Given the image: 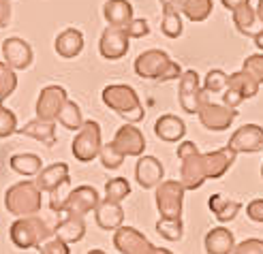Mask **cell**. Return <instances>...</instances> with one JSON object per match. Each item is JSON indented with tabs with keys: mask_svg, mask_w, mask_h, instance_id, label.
I'll use <instances>...</instances> for the list:
<instances>
[{
	"mask_svg": "<svg viewBox=\"0 0 263 254\" xmlns=\"http://www.w3.org/2000/svg\"><path fill=\"white\" fill-rule=\"evenodd\" d=\"M103 17L107 19L109 26L126 28L133 19V5L128 0H107L103 5Z\"/></svg>",
	"mask_w": 263,
	"mask_h": 254,
	"instance_id": "603a6c76",
	"label": "cell"
},
{
	"mask_svg": "<svg viewBox=\"0 0 263 254\" xmlns=\"http://www.w3.org/2000/svg\"><path fill=\"white\" fill-rule=\"evenodd\" d=\"M69 192H71V180L69 178H64L54 190H49V207H51V211H58V213L64 211Z\"/></svg>",
	"mask_w": 263,
	"mask_h": 254,
	"instance_id": "e575fe53",
	"label": "cell"
},
{
	"mask_svg": "<svg viewBox=\"0 0 263 254\" xmlns=\"http://www.w3.org/2000/svg\"><path fill=\"white\" fill-rule=\"evenodd\" d=\"M124 30H126V34H128L130 38H141V36H148V34H150V26H148L146 19H135V17H133Z\"/></svg>",
	"mask_w": 263,
	"mask_h": 254,
	"instance_id": "7bdbcfd3",
	"label": "cell"
},
{
	"mask_svg": "<svg viewBox=\"0 0 263 254\" xmlns=\"http://www.w3.org/2000/svg\"><path fill=\"white\" fill-rule=\"evenodd\" d=\"M11 19V3L9 0H0V28L7 26Z\"/></svg>",
	"mask_w": 263,
	"mask_h": 254,
	"instance_id": "f6af8a7d",
	"label": "cell"
},
{
	"mask_svg": "<svg viewBox=\"0 0 263 254\" xmlns=\"http://www.w3.org/2000/svg\"><path fill=\"white\" fill-rule=\"evenodd\" d=\"M56 53L62 58H75V56H80L82 49H84V34L82 30H77V28H67V30H62L58 36H56Z\"/></svg>",
	"mask_w": 263,
	"mask_h": 254,
	"instance_id": "7402d4cb",
	"label": "cell"
},
{
	"mask_svg": "<svg viewBox=\"0 0 263 254\" xmlns=\"http://www.w3.org/2000/svg\"><path fill=\"white\" fill-rule=\"evenodd\" d=\"M227 79H229L227 73H222L220 69H212V71H208L201 90L205 92V94H216V92H222L227 88Z\"/></svg>",
	"mask_w": 263,
	"mask_h": 254,
	"instance_id": "8d00e7d4",
	"label": "cell"
},
{
	"mask_svg": "<svg viewBox=\"0 0 263 254\" xmlns=\"http://www.w3.org/2000/svg\"><path fill=\"white\" fill-rule=\"evenodd\" d=\"M259 88H261V84H257L255 79L242 69L238 73L229 75L227 88L222 90V105L233 107V109H235V107H238L240 103H244L246 99L257 96L259 94Z\"/></svg>",
	"mask_w": 263,
	"mask_h": 254,
	"instance_id": "52a82bcc",
	"label": "cell"
},
{
	"mask_svg": "<svg viewBox=\"0 0 263 254\" xmlns=\"http://www.w3.org/2000/svg\"><path fill=\"white\" fill-rule=\"evenodd\" d=\"M203 246L208 254H231L235 248V239L233 233L225 226H218V229L208 231L205 239H203Z\"/></svg>",
	"mask_w": 263,
	"mask_h": 254,
	"instance_id": "cb8c5ba5",
	"label": "cell"
},
{
	"mask_svg": "<svg viewBox=\"0 0 263 254\" xmlns=\"http://www.w3.org/2000/svg\"><path fill=\"white\" fill-rule=\"evenodd\" d=\"M231 254H263V239H244L242 244H235Z\"/></svg>",
	"mask_w": 263,
	"mask_h": 254,
	"instance_id": "b9f144b4",
	"label": "cell"
},
{
	"mask_svg": "<svg viewBox=\"0 0 263 254\" xmlns=\"http://www.w3.org/2000/svg\"><path fill=\"white\" fill-rule=\"evenodd\" d=\"M231 13H233V24H235V28H238L242 34H246V36H255V34H257V32H255L257 13H255V9L251 7V3L238 7V9L231 11Z\"/></svg>",
	"mask_w": 263,
	"mask_h": 254,
	"instance_id": "f546056e",
	"label": "cell"
},
{
	"mask_svg": "<svg viewBox=\"0 0 263 254\" xmlns=\"http://www.w3.org/2000/svg\"><path fill=\"white\" fill-rule=\"evenodd\" d=\"M67 90L62 86H45L41 94L36 99V118L47 120V122H56V118L67 103Z\"/></svg>",
	"mask_w": 263,
	"mask_h": 254,
	"instance_id": "4fadbf2b",
	"label": "cell"
},
{
	"mask_svg": "<svg viewBox=\"0 0 263 254\" xmlns=\"http://www.w3.org/2000/svg\"><path fill=\"white\" fill-rule=\"evenodd\" d=\"M41 190L36 188V184L30 180H24L13 184L5 192V207L7 211L15 213V216H32V213L41 211Z\"/></svg>",
	"mask_w": 263,
	"mask_h": 254,
	"instance_id": "5b68a950",
	"label": "cell"
},
{
	"mask_svg": "<svg viewBox=\"0 0 263 254\" xmlns=\"http://www.w3.org/2000/svg\"><path fill=\"white\" fill-rule=\"evenodd\" d=\"M165 178V167L161 165L159 158L154 156H139L135 167V180L139 182L141 188H154Z\"/></svg>",
	"mask_w": 263,
	"mask_h": 254,
	"instance_id": "ac0fdd59",
	"label": "cell"
},
{
	"mask_svg": "<svg viewBox=\"0 0 263 254\" xmlns=\"http://www.w3.org/2000/svg\"><path fill=\"white\" fill-rule=\"evenodd\" d=\"M95 218L103 231H116L124 222V209L120 207V203H114L109 199H105V201H99L95 209Z\"/></svg>",
	"mask_w": 263,
	"mask_h": 254,
	"instance_id": "ffe728a7",
	"label": "cell"
},
{
	"mask_svg": "<svg viewBox=\"0 0 263 254\" xmlns=\"http://www.w3.org/2000/svg\"><path fill=\"white\" fill-rule=\"evenodd\" d=\"M255 13H257V17H259V22L263 24V0H259V5H257V9H255Z\"/></svg>",
	"mask_w": 263,
	"mask_h": 254,
	"instance_id": "681fc988",
	"label": "cell"
},
{
	"mask_svg": "<svg viewBox=\"0 0 263 254\" xmlns=\"http://www.w3.org/2000/svg\"><path fill=\"white\" fill-rule=\"evenodd\" d=\"M101 124L95 122V120H86V122L80 126L77 135L71 143V152L73 156L80 160V163H90L99 156L101 150Z\"/></svg>",
	"mask_w": 263,
	"mask_h": 254,
	"instance_id": "8992f818",
	"label": "cell"
},
{
	"mask_svg": "<svg viewBox=\"0 0 263 254\" xmlns=\"http://www.w3.org/2000/svg\"><path fill=\"white\" fill-rule=\"evenodd\" d=\"M88 254H105V252H103V250H90Z\"/></svg>",
	"mask_w": 263,
	"mask_h": 254,
	"instance_id": "816d5d0a",
	"label": "cell"
},
{
	"mask_svg": "<svg viewBox=\"0 0 263 254\" xmlns=\"http://www.w3.org/2000/svg\"><path fill=\"white\" fill-rule=\"evenodd\" d=\"M99 192L92 188V186H77L75 190L69 192V199H67V205H64V211L69 216H80L84 218L86 213L95 211L97 205H99Z\"/></svg>",
	"mask_w": 263,
	"mask_h": 254,
	"instance_id": "e0dca14e",
	"label": "cell"
},
{
	"mask_svg": "<svg viewBox=\"0 0 263 254\" xmlns=\"http://www.w3.org/2000/svg\"><path fill=\"white\" fill-rule=\"evenodd\" d=\"M182 203H184V186L180 180L161 182L156 188V207L161 211V218H182Z\"/></svg>",
	"mask_w": 263,
	"mask_h": 254,
	"instance_id": "9c48e42d",
	"label": "cell"
},
{
	"mask_svg": "<svg viewBox=\"0 0 263 254\" xmlns=\"http://www.w3.org/2000/svg\"><path fill=\"white\" fill-rule=\"evenodd\" d=\"M9 165L15 173H20V175L30 178V175H36V173L43 169V160H41V156H36V154L24 152V154H13L9 158Z\"/></svg>",
	"mask_w": 263,
	"mask_h": 254,
	"instance_id": "83f0119b",
	"label": "cell"
},
{
	"mask_svg": "<svg viewBox=\"0 0 263 254\" xmlns=\"http://www.w3.org/2000/svg\"><path fill=\"white\" fill-rule=\"evenodd\" d=\"M114 246L122 254H154V244L133 226H118L114 233Z\"/></svg>",
	"mask_w": 263,
	"mask_h": 254,
	"instance_id": "30bf717a",
	"label": "cell"
},
{
	"mask_svg": "<svg viewBox=\"0 0 263 254\" xmlns=\"http://www.w3.org/2000/svg\"><path fill=\"white\" fill-rule=\"evenodd\" d=\"M135 73L143 79H159V82H172L180 79L182 69L174 62L163 49H148L137 56L135 60Z\"/></svg>",
	"mask_w": 263,
	"mask_h": 254,
	"instance_id": "3957f363",
	"label": "cell"
},
{
	"mask_svg": "<svg viewBox=\"0 0 263 254\" xmlns=\"http://www.w3.org/2000/svg\"><path fill=\"white\" fill-rule=\"evenodd\" d=\"M156 233L165 237L167 242H180L184 235V224L182 218H161L156 222Z\"/></svg>",
	"mask_w": 263,
	"mask_h": 254,
	"instance_id": "d6a6232c",
	"label": "cell"
},
{
	"mask_svg": "<svg viewBox=\"0 0 263 254\" xmlns=\"http://www.w3.org/2000/svg\"><path fill=\"white\" fill-rule=\"evenodd\" d=\"M154 132H156V137H159L161 141L178 143L184 135H186V124H184L182 118L167 113V115H161L159 120H156Z\"/></svg>",
	"mask_w": 263,
	"mask_h": 254,
	"instance_id": "44dd1931",
	"label": "cell"
},
{
	"mask_svg": "<svg viewBox=\"0 0 263 254\" xmlns=\"http://www.w3.org/2000/svg\"><path fill=\"white\" fill-rule=\"evenodd\" d=\"M246 216L253 222L263 224V199H255V201H251L246 205Z\"/></svg>",
	"mask_w": 263,
	"mask_h": 254,
	"instance_id": "ee69618b",
	"label": "cell"
},
{
	"mask_svg": "<svg viewBox=\"0 0 263 254\" xmlns=\"http://www.w3.org/2000/svg\"><path fill=\"white\" fill-rule=\"evenodd\" d=\"M229 148L235 154H255L263 150V128L259 124H244L229 139Z\"/></svg>",
	"mask_w": 263,
	"mask_h": 254,
	"instance_id": "5bb4252c",
	"label": "cell"
},
{
	"mask_svg": "<svg viewBox=\"0 0 263 254\" xmlns=\"http://www.w3.org/2000/svg\"><path fill=\"white\" fill-rule=\"evenodd\" d=\"M41 254H71V248H69V244L67 242H62L60 237H56V235H51V237H47L45 242L36 248Z\"/></svg>",
	"mask_w": 263,
	"mask_h": 254,
	"instance_id": "ab89813d",
	"label": "cell"
},
{
	"mask_svg": "<svg viewBox=\"0 0 263 254\" xmlns=\"http://www.w3.org/2000/svg\"><path fill=\"white\" fill-rule=\"evenodd\" d=\"M105 199H109L114 203H122L124 199L130 194V184L124 178H114L105 184Z\"/></svg>",
	"mask_w": 263,
	"mask_h": 254,
	"instance_id": "d590c367",
	"label": "cell"
},
{
	"mask_svg": "<svg viewBox=\"0 0 263 254\" xmlns=\"http://www.w3.org/2000/svg\"><path fill=\"white\" fill-rule=\"evenodd\" d=\"M103 103L109 107L111 111H116L122 120H126L128 124H137L146 118L143 105L139 101V94L124 84H111L103 90Z\"/></svg>",
	"mask_w": 263,
	"mask_h": 254,
	"instance_id": "7a4b0ae2",
	"label": "cell"
},
{
	"mask_svg": "<svg viewBox=\"0 0 263 254\" xmlns=\"http://www.w3.org/2000/svg\"><path fill=\"white\" fill-rule=\"evenodd\" d=\"M111 143L116 145L118 152H120L124 158L126 156H141L143 150H146V137H143V132L128 122L116 130V137Z\"/></svg>",
	"mask_w": 263,
	"mask_h": 254,
	"instance_id": "2e32d148",
	"label": "cell"
},
{
	"mask_svg": "<svg viewBox=\"0 0 263 254\" xmlns=\"http://www.w3.org/2000/svg\"><path fill=\"white\" fill-rule=\"evenodd\" d=\"M99 156H101V163H103L105 169H118V167L124 163V156L118 152V148H116L111 141L105 143V145H101Z\"/></svg>",
	"mask_w": 263,
	"mask_h": 254,
	"instance_id": "74e56055",
	"label": "cell"
},
{
	"mask_svg": "<svg viewBox=\"0 0 263 254\" xmlns=\"http://www.w3.org/2000/svg\"><path fill=\"white\" fill-rule=\"evenodd\" d=\"M17 135L32 137L36 141H41L43 145H47V148H54L56 145V124L47 122V120H41V118H34L28 124L17 128Z\"/></svg>",
	"mask_w": 263,
	"mask_h": 254,
	"instance_id": "d6986e66",
	"label": "cell"
},
{
	"mask_svg": "<svg viewBox=\"0 0 263 254\" xmlns=\"http://www.w3.org/2000/svg\"><path fill=\"white\" fill-rule=\"evenodd\" d=\"M54 235L60 237L62 242H67V244H77V242H82L84 235H86V222L80 216H67L56 224Z\"/></svg>",
	"mask_w": 263,
	"mask_h": 254,
	"instance_id": "484cf974",
	"label": "cell"
},
{
	"mask_svg": "<svg viewBox=\"0 0 263 254\" xmlns=\"http://www.w3.org/2000/svg\"><path fill=\"white\" fill-rule=\"evenodd\" d=\"M178 101H180V107L186 113H197V109H199V105L203 101L201 79L197 75V71H182Z\"/></svg>",
	"mask_w": 263,
	"mask_h": 254,
	"instance_id": "8fae6325",
	"label": "cell"
},
{
	"mask_svg": "<svg viewBox=\"0 0 263 254\" xmlns=\"http://www.w3.org/2000/svg\"><path fill=\"white\" fill-rule=\"evenodd\" d=\"M3 56L13 71H26L32 64V47L20 36H9L3 41Z\"/></svg>",
	"mask_w": 263,
	"mask_h": 254,
	"instance_id": "9a60e30c",
	"label": "cell"
},
{
	"mask_svg": "<svg viewBox=\"0 0 263 254\" xmlns=\"http://www.w3.org/2000/svg\"><path fill=\"white\" fill-rule=\"evenodd\" d=\"M64 178H69V165L67 163H54L49 167H43L36 173L34 184L41 192H49V190H54Z\"/></svg>",
	"mask_w": 263,
	"mask_h": 254,
	"instance_id": "d4e9b609",
	"label": "cell"
},
{
	"mask_svg": "<svg viewBox=\"0 0 263 254\" xmlns=\"http://www.w3.org/2000/svg\"><path fill=\"white\" fill-rule=\"evenodd\" d=\"M161 3V7H174V9H178L180 11V7H182V0H159Z\"/></svg>",
	"mask_w": 263,
	"mask_h": 254,
	"instance_id": "7dc6e473",
	"label": "cell"
},
{
	"mask_svg": "<svg viewBox=\"0 0 263 254\" xmlns=\"http://www.w3.org/2000/svg\"><path fill=\"white\" fill-rule=\"evenodd\" d=\"M178 158L182 160L180 167V184L184 190H197L205 184V180H218L233 167L235 154L229 145L214 152L201 154L193 141H182L178 145Z\"/></svg>",
	"mask_w": 263,
	"mask_h": 254,
	"instance_id": "6da1fadb",
	"label": "cell"
},
{
	"mask_svg": "<svg viewBox=\"0 0 263 254\" xmlns=\"http://www.w3.org/2000/svg\"><path fill=\"white\" fill-rule=\"evenodd\" d=\"M154 254H174V252H169L167 248H154Z\"/></svg>",
	"mask_w": 263,
	"mask_h": 254,
	"instance_id": "f907efd6",
	"label": "cell"
},
{
	"mask_svg": "<svg viewBox=\"0 0 263 254\" xmlns=\"http://www.w3.org/2000/svg\"><path fill=\"white\" fill-rule=\"evenodd\" d=\"M244 71L251 75L257 84H263V53H253L244 60Z\"/></svg>",
	"mask_w": 263,
	"mask_h": 254,
	"instance_id": "60d3db41",
	"label": "cell"
},
{
	"mask_svg": "<svg viewBox=\"0 0 263 254\" xmlns=\"http://www.w3.org/2000/svg\"><path fill=\"white\" fill-rule=\"evenodd\" d=\"M261 178H263V167H261Z\"/></svg>",
	"mask_w": 263,
	"mask_h": 254,
	"instance_id": "f5cc1de1",
	"label": "cell"
},
{
	"mask_svg": "<svg viewBox=\"0 0 263 254\" xmlns=\"http://www.w3.org/2000/svg\"><path fill=\"white\" fill-rule=\"evenodd\" d=\"M220 3H222V7H225V9L235 11V9L242 7V5H248V3H251V0H220Z\"/></svg>",
	"mask_w": 263,
	"mask_h": 254,
	"instance_id": "bcb514c9",
	"label": "cell"
},
{
	"mask_svg": "<svg viewBox=\"0 0 263 254\" xmlns=\"http://www.w3.org/2000/svg\"><path fill=\"white\" fill-rule=\"evenodd\" d=\"M208 205H210V209H212L214 218L218 222L233 220L240 213V209H242V203L240 201H233V199H227V197H222V194H212V197H210V201H208Z\"/></svg>",
	"mask_w": 263,
	"mask_h": 254,
	"instance_id": "4316f807",
	"label": "cell"
},
{
	"mask_svg": "<svg viewBox=\"0 0 263 254\" xmlns=\"http://www.w3.org/2000/svg\"><path fill=\"white\" fill-rule=\"evenodd\" d=\"M15 88H17L15 71H13L5 60H0V105H3V101L9 99L13 92H15Z\"/></svg>",
	"mask_w": 263,
	"mask_h": 254,
	"instance_id": "836d02e7",
	"label": "cell"
},
{
	"mask_svg": "<svg viewBox=\"0 0 263 254\" xmlns=\"http://www.w3.org/2000/svg\"><path fill=\"white\" fill-rule=\"evenodd\" d=\"M253 38H255V45H257V47L263 51V30H259V32H257Z\"/></svg>",
	"mask_w": 263,
	"mask_h": 254,
	"instance_id": "c3c4849f",
	"label": "cell"
},
{
	"mask_svg": "<svg viewBox=\"0 0 263 254\" xmlns=\"http://www.w3.org/2000/svg\"><path fill=\"white\" fill-rule=\"evenodd\" d=\"M197 115H199V122L203 124V128L220 132V130H227L233 124V120L238 118V111L227 105L210 103L208 94L203 92V101L199 105V109H197Z\"/></svg>",
	"mask_w": 263,
	"mask_h": 254,
	"instance_id": "ba28073f",
	"label": "cell"
},
{
	"mask_svg": "<svg viewBox=\"0 0 263 254\" xmlns=\"http://www.w3.org/2000/svg\"><path fill=\"white\" fill-rule=\"evenodd\" d=\"M11 242L20 250H30V248H39L47 237L54 235V231H49V226L45 224V220H41L32 213V216H22L11 224L9 229Z\"/></svg>",
	"mask_w": 263,
	"mask_h": 254,
	"instance_id": "277c9868",
	"label": "cell"
},
{
	"mask_svg": "<svg viewBox=\"0 0 263 254\" xmlns=\"http://www.w3.org/2000/svg\"><path fill=\"white\" fill-rule=\"evenodd\" d=\"M130 36L126 34L124 28H118V26H107L101 34L99 41V51L105 60H120L126 56V51L130 47Z\"/></svg>",
	"mask_w": 263,
	"mask_h": 254,
	"instance_id": "7c38bea8",
	"label": "cell"
},
{
	"mask_svg": "<svg viewBox=\"0 0 263 254\" xmlns=\"http://www.w3.org/2000/svg\"><path fill=\"white\" fill-rule=\"evenodd\" d=\"M17 132V118L5 105H0V139H7Z\"/></svg>",
	"mask_w": 263,
	"mask_h": 254,
	"instance_id": "f35d334b",
	"label": "cell"
},
{
	"mask_svg": "<svg viewBox=\"0 0 263 254\" xmlns=\"http://www.w3.org/2000/svg\"><path fill=\"white\" fill-rule=\"evenodd\" d=\"M161 30L165 36L169 38H178L184 30L182 26V17H180V11L174 7H163V24H161Z\"/></svg>",
	"mask_w": 263,
	"mask_h": 254,
	"instance_id": "1f68e13d",
	"label": "cell"
},
{
	"mask_svg": "<svg viewBox=\"0 0 263 254\" xmlns=\"http://www.w3.org/2000/svg\"><path fill=\"white\" fill-rule=\"evenodd\" d=\"M214 3L212 0H182L180 13H184L191 22H205L212 15Z\"/></svg>",
	"mask_w": 263,
	"mask_h": 254,
	"instance_id": "f1b7e54d",
	"label": "cell"
},
{
	"mask_svg": "<svg viewBox=\"0 0 263 254\" xmlns=\"http://www.w3.org/2000/svg\"><path fill=\"white\" fill-rule=\"evenodd\" d=\"M58 122L64 126V128H69V130H80V126L84 124V118H82V109H80V105H77L75 101H69L62 105V109L58 113Z\"/></svg>",
	"mask_w": 263,
	"mask_h": 254,
	"instance_id": "4dcf8cb0",
	"label": "cell"
}]
</instances>
